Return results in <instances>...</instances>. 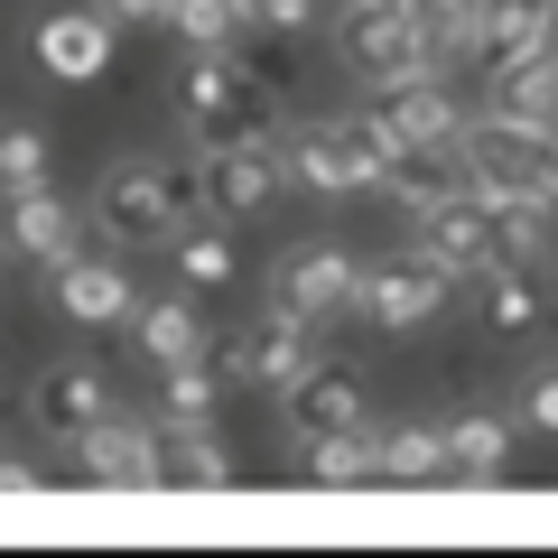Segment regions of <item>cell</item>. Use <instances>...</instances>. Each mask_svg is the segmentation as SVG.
I'll return each mask as SVG.
<instances>
[{
  "mask_svg": "<svg viewBox=\"0 0 558 558\" xmlns=\"http://www.w3.org/2000/svg\"><path fill=\"white\" fill-rule=\"evenodd\" d=\"M205 196H196V149L186 159H112L84 196V223H94L112 252H168L178 223H196Z\"/></svg>",
  "mask_w": 558,
  "mask_h": 558,
  "instance_id": "1",
  "label": "cell"
},
{
  "mask_svg": "<svg viewBox=\"0 0 558 558\" xmlns=\"http://www.w3.org/2000/svg\"><path fill=\"white\" fill-rule=\"evenodd\" d=\"M168 94H178V121L196 140L279 131V112H289V75H279V57H242V47H186L178 75H168Z\"/></svg>",
  "mask_w": 558,
  "mask_h": 558,
  "instance_id": "2",
  "label": "cell"
},
{
  "mask_svg": "<svg viewBox=\"0 0 558 558\" xmlns=\"http://www.w3.org/2000/svg\"><path fill=\"white\" fill-rule=\"evenodd\" d=\"M196 196L223 223H260L289 205V159H279V131H223L196 140Z\"/></svg>",
  "mask_w": 558,
  "mask_h": 558,
  "instance_id": "3",
  "label": "cell"
},
{
  "mask_svg": "<svg viewBox=\"0 0 558 558\" xmlns=\"http://www.w3.org/2000/svg\"><path fill=\"white\" fill-rule=\"evenodd\" d=\"M457 168H465L475 196H512V205H549L558 215V149H549V131H512V121H494V112H465Z\"/></svg>",
  "mask_w": 558,
  "mask_h": 558,
  "instance_id": "4",
  "label": "cell"
},
{
  "mask_svg": "<svg viewBox=\"0 0 558 558\" xmlns=\"http://www.w3.org/2000/svg\"><path fill=\"white\" fill-rule=\"evenodd\" d=\"M279 159H289V196L354 205L381 186V159L354 121H279Z\"/></svg>",
  "mask_w": 558,
  "mask_h": 558,
  "instance_id": "5",
  "label": "cell"
},
{
  "mask_svg": "<svg viewBox=\"0 0 558 558\" xmlns=\"http://www.w3.org/2000/svg\"><path fill=\"white\" fill-rule=\"evenodd\" d=\"M326 28H336V57H344V75H354L363 94H373V84H410V75H447V65H428V47L410 38V10H400V0H336Z\"/></svg>",
  "mask_w": 558,
  "mask_h": 558,
  "instance_id": "6",
  "label": "cell"
},
{
  "mask_svg": "<svg viewBox=\"0 0 558 558\" xmlns=\"http://www.w3.org/2000/svg\"><path fill=\"white\" fill-rule=\"evenodd\" d=\"M354 131L373 140V159H391V149H410V140H428V149H457L465 131V102L447 75H410V84H373V102L354 112Z\"/></svg>",
  "mask_w": 558,
  "mask_h": 558,
  "instance_id": "7",
  "label": "cell"
},
{
  "mask_svg": "<svg viewBox=\"0 0 558 558\" xmlns=\"http://www.w3.org/2000/svg\"><path fill=\"white\" fill-rule=\"evenodd\" d=\"M205 354H215V373L233 381V391H279L299 363H317V326L260 299V317H242L233 336H205Z\"/></svg>",
  "mask_w": 558,
  "mask_h": 558,
  "instance_id": "8",
  "label": "cell"
},
{
  "mask_svg": "<svg viewBox=\"0 0 558 558\" xmlns=\"http://www.w3.org/2000/svg\"><path fill=\"white\" fill-rule=\"evenodd\" d=\"M465 279L457 270H438V260L418 252H381V260H363V279H354V317H373L381 336H410V326H428L447 299H457Z\"/></svg>",
  "mask_w": 558,
  "mask_h": 558,
  "instance_id": "9",
  "label": "cell"
},
{
  "mask_svg": "<svg viewBox=\"0 0 558 558\" xmlns=\"http://www.w3.org/2000/svg\"><path fill=\"white\" fill-rule=\"evenodd\" d=\"M75 484H94V494H168V475H159V418L102 410L94 428L75 438Z\"/></svg>",
  "mask_w": 558,
  "mask_h": 558,
  "instance_id": "10",
  "label": "cell"
},
{
  "mask_svg": "<svg viewBox=\"0 0 558 558\" xmlns=\"http://www.w3.org/2000/svg\"><path fill=\"white\" fill-rule=\"evenodd\" d=\"M373 418V381H363V363H299V373L279 381V428H289V447L299 438H326V428H363Z\"/></svg>",
  "mask_w": 558,
  "mask_h": 558,
  "instance_id": "11",
  "label": "cell"
},
{
  "mask_svg": "<svg viewBox=\"0 0 558 558\" xmlns=\"http://www.w3.org/2000/svg\"><path fill=\"white\" fill-rule=\"evenodd\" d=\"M354 279H363V260L344 252V242H289V252L270 260V307L326 326V317L354 307Z\"/></svg>",
  "mask_w": 558,
  "mask_h": 558,
  "instance_id": "12",
  "label": "cell"
},
{
  "mask_svg": "<svg viewBox=\"0 0 558 558\" xmlns=\"http://www.w3.org/2000/svg\"><path fill=\"white\" fill-rule=\"evenodd\" d=\"M0 242H10L20 260H38V270H57L65 252H84V205H65L57 178L10 186V196H0Z\"/></svg>",
  "mask_w": 558,
  "mask_h": 558,
  "instance_id": "13",
  "label": "cell"
},
{
  "mask_svg": "<svg viewBox=\"0 0 558 558\" xmlns=\"http://www.w3.org/2000/svg\"><path fill=\"white\" fill-rule=\"evenodd\" d=\"M102 410H112V381H102L94 354H57V363H38V381H28V418H38L47 438L75 447Z\"/></svg>",
  "mask_w": 558,
  "mask_h": 558,
  "instance_id": "14",
  "label": "cell"
},
{
  "mask_svg": "<svg viewBox=\"0 0 558 558\" xmlns=\"http://www.w3.org/2000/svg\"><path fill=\"white\" fill-rule=\"evenodd\" d=\"M410 242L438 270H457V279H484L494 270V242H484V196L475 186H457V196H438V205H418L410 215Z\"/></svg>",
  "mask_w": 558,
  "mask_h": 558,
  "instance_id": "15",
  "label": "cell"
},
{
  "mask_svg": "<svg viewBox=\"0 0 558 558\" xmlns=\"http://www.w3.org/2000/svg\"><path fill=\"white\" fill-rule=\"evenodd\" d=\"M121 57V28L102 20V10H47L38 20V65L57 84H102Z\"/></svg>",
  "mask_w": 558,
  "mask_h": 558,
  "instance_id": "16",
  "label": "cell"
},
{
  "mask_svg": "<svg viewBox=\"0 0 558 558\" xmlns=\"http://www.w3.org/2000/svg\"><path fill=\"white\" fill-rule=\"evenodd\" d=\"M47 289H57V307L75 326H121V317H131V299H140L131 270H121L112 252H65L57 270H47Z\"/></svg>",
  "mask_w": 558,
  "mask_h": 558,
  "instance_id": "17",
  "label": "cell"
},
{
  "mask_svg": "<svg viewBox=\"0 0 558 558\" xmlns=\"http://www.w3.org/2000/svg\"><path fill=\"white\" fill-rule=\"evenodd\" d=\"M475 112H494V121H512V131H549L558 121V65L539 57H494L484 65V102Z\"/></svg>",
  "mask_w": 558,
  "mask_h": 558,
  "instance_id": "18",
  "label": "cell"
},
{
  "mask_svg": "<svg viewBox=\"0 0 558 558\" xmlns=\"http://www.w3.org/2000/svg\"><path fill=\"white\" fill-rule=\"evenodd\" d=\"M131 344L149 354V373H168V363H186V354H205V317H196V299L186 289H168V299H131Z\"/></svg>",
  "mask_w": 558,
  "mask_h": 558,
  "instance_id": "19",
  "label": "cell"
},
{
  "mask_svg": "<svg viewBox=\"0 0 558 558\" xmlns=\"http://www.w3.org/2000/svg\"><path fill=\"white\" fill-rule=\"evenodd\" d=\"M168 270H178L186 299H215V289H233V279H242V242L223 233V215L178 223V242H168Z\"/></svg>",
  "mask_w": 558,
  "mask_h": 558,
  "instance_id": "20",
  "label": "cell"
},
{
  "mask_svg": "<svg viewBox=\"0 0 558 558\" xmlns=\"http://www.w3.org/2000/svg\"><path fill=\"white\" fill-rule=\"evenodd\" d=\"M159 475L196 484V494H223V484H233V457H223L215 418H159Z\"/></svg>",
  "mask_w": 558,
  "mask_h": 558,
  "instance_id": "21",
  "label": "cell"
},
{
  "mask_svg": "<svg viewBox=\"0 0 558 558\" xmlns=\"http://www.w3.org/2000/svg\"><path fill=\"white\" fill-rule=\"evenodd\" d=\"M457 186H465L457 149H428V140H410V149H391V159H381V186H373V196H391L400 215H418V205L457 196Z\"/></svg>",
  "mask_w": 558,
  "mask_h": 558,
  "instance_id": "22",
  "label": "cell"
},
{
  "mask_svg": "<svg viewBox=\"0 0 558 558\" xmlns=\"http://www.w3.org/2000/svg\"><path fill=\"white\" fill-rule=\"evenodd\" d=\"M373 465L381 484H447V428L438 418H391V428H373Z\"/></svg>",
  "mask_w": 558,
  "mask_h": 558,
  "instance_id": "23",
  "label": "cell"
},
{
  "mask_svg": "<svg viewBox=\"0 0 558 558\" xmlns=\"http://www.w3.org/2000/svg\"><path fill=\"white\" fill-rule=\"evenodd\" d=\"M438 428H447V475H465V484H494L521 438L502 410H465V418H438Z\"/></svg>",
  "mask_w": 558,
  "mask_h": 558,
  "instance_id": "24",
  "label": "cell"
},
{
  "mask_svg": "<svg viewBox=\"0 0 558 558\" xmlns=\"http://www.w3.org/2000/svg\"><path fill=\"white\" fill-rule=\"evenodd\" d=\"M299 475H307V484H381V465H373V418H363V428L299 438Z\"/></svg>",
  "mask_w": 558,
  "mask_h": 558,
  "instance_id": "25",
  "label": "cell"
},
{
  "mask_svg": "<svg viewBox=\"0 0 558 558\" xmlns=\"http://www.w3.org/2000/svg\"><path fill=\"white\" fill-rule=\"evenodd\" d=\"M539 20H549V0H475V57H531Z\"/></svg>",
  "mask_w": 558,
  "mask_h": 558,
  "instance_id": "26",
  "label": "cell"
},
{
  "mask_svg": "<svg viewBox=\"0 0 558 558\" xmlns=\"http://www.w3.org/2000/svg\"><path fill=\"white\" fill-rule=\"evenodd\" d=\"M400 10H410V38L428 47V65L475 57V0H400Z\"/></svg>",
  "mask_w": 558,
  "mask_h": 558,
  "instance_id": "27",
  "label": "cell"
},
{
  "mask_svg": "<svg viewBox=\"0 0 558 558\" xmlns=\"http://www.w3.org/2000/svg\"><path fill=\"white\" fill-rule=\"evenodd\" d=\"M475 289H484V326L494 336H531L539 326V279L531 270H484Z\"/></svg>",
  "mask_w": 558,
  "mask_h": 558,
  "instance_id": "28",
  "label": "cell"
},
{
  "mask_svg": "<svg viewBox=\"0 0 558 558\" xmlns=\"http://www.w3.org/2000/svg\"><path fill=\"white\" fill-rule=\"evenodd\" d=\"M159 391H168V418H215L233 381L215 373V354H186V363H168V373H159Z\"/></svg>",
  "mask_w": 558,
  "mask_h": 558,
  "instance_id": "29",
  "label": "cell"
},
{
  "mask_svg": "<svg viewBox=\"0 0 558 558\" xmlns=\"http://www.w3.org/2000/svg\"><path fill=\"white\" fill-rule=\"evenodd\" d=\"M178 47H242V0H168Z\"/></svg>",
  "mask_w": 558,
  "mask_h": 558,
  "instance_id": "30",
  "label": "cell"
},
{
  "mask_svg": "<svg viewBox=\"0 0 558 558\" xmlns=\"http://www.w3.org/2000/svg\"><path fill=\"white\" fill-rule=\"evenodd\" d=\"M326 28V0H242V38H307Z\"/></svg>",
  "mask_w": 558,
  "mask_h": 558,
  "instance_id": "31",
  "label": "cell"
},
{
  "mask_svg": "<svg viewBox=\"0 0 558 558\" xmlns=\"http://www.w3.org/2000/svg\"><path fill=\"white\" fill-rule=\"evenodd\" d=\"M47 178V131L38 121H0V196Z\"/></svg>",
  "mask_w": 558,
  "mask_h": 558,
  "instance_id": "32",
  "label": "cell"
},
{
  "mask_svg": "<svg viewBox=\"0 0 558 558\" xmlns=\"http://www.w3.org/2000/svg\"><path fill=\"white\" fill-rule=\"evenodd\" d=\"M512 428H531V438H558V363L521 381V400H512Z\"/></svg>",
  "mask_w": 558,
  "mask_h": 558,
  "instance_id": "33",
  "label": "cell"
},
{
  "mask_svg": "<svg viewBox=\"0 0 558 558\" xmlns=\"http://www.w3.org/2000/svg\"><path fill=\"white\" fill-rule=\"evenodd\" d=\"M112 28H168V0H94Z\"/></svg>",
  "mask_w": 558,
  "mask_h": 558,
  "instance_id": "34",
  "label": "cell"
},
{
  "mask_svg": "<svg viewBox=\"0 0 558 558\" xmlns=\"http://www.w3.org/2000/svg\"><path fill=\"white\" fill-rule=\"evenodd\" d=\"M47 484V465L38 457H20V447H0V494H38Z\"/></svg>",
  "mask_w": 558,
  "mask_h": 558,
  "instance_id": "35",
  "label": "cell"
},
{
  "mask_svg": "<svg viewBox=\"0 0 558 558\" xmlns=\"http://www.w3.org/2000/svg\"><path fill=\"white\" fill-rule=\"evenodd\" d=\"M539 57L558 65V0H549V20H539Z\"/></svg>",
  "mask_w": 558,
  "mask_h": 558,
  "instance_id": "36",
  "label": "cell"
},
{
  "mask_svg": "<svg viewBox=\"0 0 558 558\" xmlns=\"http://www.w3.org/2000/svg\"><path fill=\"white\" fill-rule=\"evenodd\" d=\"M0 418H10V373H0Z\"/></svg>",
  "mask_w": 558,
  "mask_h": 558,
  "instance_id": "37",
  "label": "cell"
},
{
  "mask_svg": "<svg viewBox=\"0 0 558 558\" xmlns=\"http://www.w3.org/2000/svg\"><path fill=\"white\" fill-rule=\"evenodd\" d=\"M549 149H558V121H549Z\"/></svg>",
  "mask_w": 558,
  "mask_h": 558,
  "instance_id": "38",
  "label": "cell"
}]
</instances>
